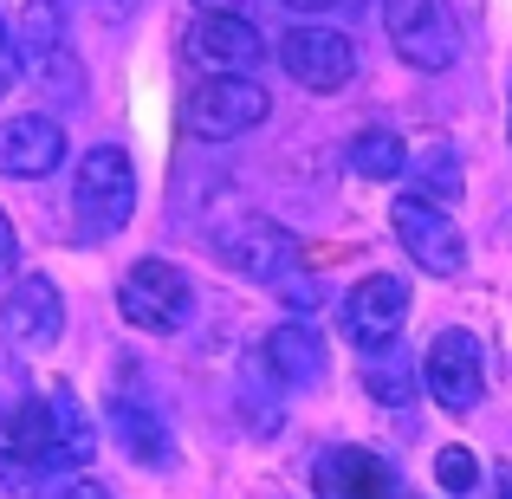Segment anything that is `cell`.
I'll return each instance as SVG.
<instances>
[{"label":"cell","mask_w":512,"mask_h":499,"mask_svg":"<svg viewBox=\"0 0 512 499\" xmlns=\"http://www.w3.org/2000/svg\"><path fill=\"white\" fill-rule=\"evenodd\" d=\"M7 428H13V448H20V467H33V474H78L91 461V448H98L85 402L65 383L46 389L39 402H20Z\"/></svg>","instance_id":"cell-1"},{"label":"cell","mask_w":512,"mask_h":499,"mask_svg":"<svg viewBox=\"0 0 512 499\" xmlns=\"http://www.w3.org/2000/svg\"><path fill=\"white\" fill-rule=\"evenodd\" d=\"M130 208H137V169L117 143H98L72 175V214L85 240H111L117 227H130Z\"/></svg>","instance_id":"cell-2"},{"label":"cell","mask_w":512,"mask_h":499,"mask_svg":"<svg viewBox=\"0 0 512 499\" xmlns=\"http://www.w3.org/2000/svg\"><path fill=\"white\" fill-rule=\"evenodd\" d=\"M266 111H273L266 85H253V78H234V72H214L208 85L188 91L182 124L195 130L201 143H227V137H247V130H260Z\"/></svg>","instance_id":"cell-3"},{"label":"cell","mask_w":512,"mask_h":499,"mask_svg":"<svg viewBox=\"0 0 512 499\" xmlns=\"http://www.w3.org/2000/svg\"><path fill=\"white\" fill-rule=\"evenodd\" d=\"M117 312L137 331H182L188 312H195V286H188L182 266H169V260H137L117 279Z\"/></svg>","instance_id":"cell-4"},{"label":"cell","mask_w":512,"mask_h":499,"mask_svg":"<svg viewBox=\"0 0 512 499\" xmlns=\"http://www.w3.org/2000/svg\"><path fill=\"white\" fill-rule=\"evenodd\" d=\"M389 46L415 65V72H448L461 59V33H454L448 0H383Z\"/></svg>","instance_id":"cell-5"},{"label":"cell","mask_w":512,"mask_h":499,"mask_svg":"<svg viewBox=\"0 0 512 499\" xmlns=\"http://www.w3.org/2000/svg\"><path fill=\"white\" fill-rule=\"evenodd\" d=\"M214 253H221V266H234L240 279H260V286H279V279H292V266H299V240L279 221H266V214L227 221L221 234H214Z\"/></svg>","instance_id":"cell-6"},{"label":"cell","mask_w":512,"mask_h":499,"mask_svg":"<svg viewBox=\"0 0 512 499\" xmlns=\"http://www.w3.org/2000/svg\"><path fill=\"white\" fill-rule=\"evenodd\" d=\"M422 383H428V396H435L448 415H467L480 396H487V357H480V337L474 331H441L435 344H428Z\"/></svg>","instance_id":"cell-7"},{"label":"cell","mask_w":512,"mask_h":499,"mask_svg":"<svg viewBox=\"0 0 512 499\" xmlns=\"http://www.w3.org/2000/svg\"><path fill=\"white\" fill-rule=\"evenodd\" d=\"M396 240L409 247V260L422 266V273H441V279H454L467 266V240H461V227L448 221V214L435 208V201H422V195H402L396 201Z\"/></svg>","instance_id":"cell-8"},{"label":"cell","mask_w":512,"mask_h":499,"mask_svg":"<svg viewBox=\"0 0 512 499\" xmlns=\"http://www.w3.org/2000/svg\"><path fill=\"white\" fill-rule=\"evenodd\" d=\"M279 65L299 78L305 91H344L357 78V46L338 33V26H292L279 39Z\"/></svg>","instance_id":"cell-9"},{"label":"cell","mask_w":512,"mask_h":499,"mask_svg":"<svg viewBox=\"0 0 512 499\" xmlns=\"http://www.w3.org/2000/svg\"><path fill=\"white\" fill-rule=\"evenodd\" d=\"M402 318H409V279L396 273H370L350 286L344 299V331L357 350H389L402 337Z\"/></svg>","instance_id":"cell-10"},{"label":"cell","mask_w":512,"mask_h":499,"mask_svg":"<svg viewBox=\"0 0 512 499\" xmlns=\"http://www.w3.org/2000/svg\"><path fill=\"white\" fill-rule=\"evenodd\" d=\"M0 331L13 337L20 350H52L59 344V331H65V299H59V286H52L46 273H26V279H13V292L0 299Z\"/></svg>","instance_id":"cell-11"},{"label":"cell","mask_w":512,"mask_h":499,"mask_svg":"<svg viewBox=\"0 0 512 499\" xmlns=\"http://www.w3.org/2000/svg\"><path fill=\"white\" fill-rule=\"evenodd\" d=\"M260 52H266V39H260V26H253L247 13H201L195 33H188V59H195L201 72L247 78L253 65H260Z\"/></svg>","instance_id":"cell-12"},{"label":"cell","mask_w":512,"mask_h":499,"mask_svg":"<svg viewBox=\"0 0 512 499\" xmlns=\"http://www.w3.org/2000/svg\"><path fill=\"white\" fill-rule=\"evenodd\" d=\"M59 163H65V130L46 111H26L0 124V175L33 182V175H52Z\"/></svg>","instance_id":"cell-13"},{"label":"cell","mask_w":512,"mask_h":499,"mask_svg":"<svg viewBox=\"0 0 512 499\" xmlns=\"http://www.w3.org/2000/svg\"><path fill=\"white\" fill-rule=\"evenodd\" d=\"M318 499H396V474L370 448H325L312 467Z\"/></svg>","instance_id":"cell-14"},{"label":"cell","mask_w":512,"mask_h":499,"mask_svg":"<svg viewBox=\"0 0 512 499\" xmlns=\"http://www.w3.org/2000/svg\"><path fill=\"white\" fill-rule=\"evenodd\" d=\"M13 52L33 78H59L72 72V52H65V7L59 0H26V13L13 20Z\"/></svg>","instance_id":"cell-15"},{"label":"cell","mask_w":512,"mask_h":499,"mask_svg":"<svg viewBox=\"0 0 512 499\" xmlns=\"http://www.w3.org/2000/svg\"><path fill=\"white\" fill-rule=\"evenodd\" d=\"M260 370L273 376V383H286V389H312V383H325V370H331L325 337L305 325V318H292V325H279L273 337H266Z\"/></svg>","instance_id":"cell-16"},{"label":"cell","mask_w":512,"mask_h":499,"mask_svg":"<svg viewBox=\"0 0 512 499\" xmlns=\"http://www.w3.org/2000/svg\"><path fill=\"white\" fill-rule=\"evenodd\" d=\"M111 428H117V441H124V454L137 467H169L175 461L169 422L150 409V402H137L130 389H111Z\"/></svg>","instance_id":"cell-17"},{"label":"cell","mask_w":512,"mask_h":499,"mask_svg":"<svg viewBox=\"0 0 512 499\" xmlns=\"http://www.w3.org/2000/svg\"><path fill=\"white\" fill-rule=\"evenodd\" d=\"M402 137L396 130H383V124H370V130H357L350 137V169L357 175H370V182H389V175H402Z\"/></svg>","instance_id":"cell-18"},{"label":"cell","mask_w":512,"mask_h":499,"mask_svg":"<svg viewBox=\"0 0 512 499\" xmlns=\"http://www.w3.org/2000/svg\"><path fill=\"white\" fill-rule=\"evenodd\" d=\"M415 195H422V201H435V208L461 195V156H454L448 143H435V150H428L422 163H415Z\"/></svg>","instance_id":"cell-19"},{"label":"cell","mask_w":512,"mask_h":499,"mask_svg":"<svg viewBox=\"0 0 512 499\" xmlns=\"http://www.w3.org/2000/svg\"><path fill=\"white\" fill-rule=\"evenodd\" d=\"M435 480H441V493H454V499H461V493H474L480 461H474L467 448H441V454H435Z\"/></svg>","instance_id":"cell-20"},{"label":"cell","mask_w":512,"mask_h":499,"mask_svg":"<svg viewBox=\"0 0 512 499\" xmlns=\"http://www.w3.org/2000/svg\"><path fill=\"white\" fill-rule=\"evenodd\" d=\"M370 396H376V402H409V396H415L409 363H402V370H370Z\"/></svg>","instance_id":"cell-21"},{"label":"cell","mask_w":512,"mask_h":499,"mask_svg":"<svg viewBox=\"0 0 512 499\" xmlns=\"http://www.w3.org/2000/svg\"><path fill=\"white\" fill-rule=\"evenodd\" d=\"M39 499H111V493H104V487H98V480H85V474H72V480H52V487H46V493H39Z\"/></svg>","instance_id":"cell-22"},{"label":"cell","mask_w":512,"mask_h":499,"mask_svg":"<svg viewBox=\"0 0 512 499\" xmlns=\"http://www.w3.org/2000/svg\"><path fill=\"white\" fill-rule=\"evenodd\" d=\"M13 260H20V240H13L7 208H0V279H13Z\"/></svg>","instance_id":"cell-23"},{"label":"cell","mask_w":512,"mask_h":499,"mask_svg":"<svg viewBox=\"0 0 512 499\" xmlns=\"http://www.w3.org/2000/svg\"><path fill=\"white\" fill-rule=\"evenodd\" d=\"M13 65H20V52H13V33H7V20H0V91H7L13 78H20Z\"/></svg>","instance_id":"cell-24"},{"label":"cell","mask_w":512,"mask_h":499,"mask_svg":"<svg viewBox=\"0 0 512 499\" xmlns=\"http://www.w3.org/2000/svg\"><path fill=\"white\" fill-rule=\"evenodd\" d=\"M20 474V448H13V428L0 422V480H13Z\"/></svg>","instance_id":"cell-25"},{"label":"cell","mask_w":512,"mask_h":499,"mask_svg":"<svg viewBox=\"0 0 512 499\" xmlns=\"http://www.w3.org/2000/svg\"><path fill=\"white\" fill-rule=\"evenodd\" d=\"M201 13H247V0H195Z\"/></svg>","instance_id":"cell-26"},{"label":"cell","mask_w":512,"mask_h":499,"mask_svg":"<svg viewBox=\"0 0 512 499\" xmlns=\"http://www.w3.org/2000/svg\"><path fill=\"white\" fill-rule=\"evenodd\" d=\"M286 7H299V13H325V7H338V0H286Z\"/></svg>","instance_id":"cell-27"},{"label":"cell","mask_w":512,"mask_h":499,"mask_svg":"<svg viewBox=\"0 0 512 499\" xmlns=\"http://www.w3.org/2000/svg\"><path fill=\"white\" fill-rule=\"evenodd\" d=\"M500 499H512V474H506V480H500Z\"/></svg>","instance_id":"cell-28"}]
</instances>
